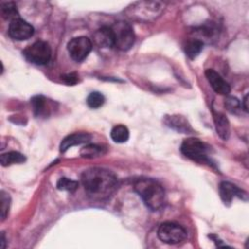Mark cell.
I'll use <instances>...</instances> for the list:
<instances>
[{
	"label": "cell",
	"mask_w": 249,
	"mask_h": 249,
	"mask_svg": "<svg viewBox=\"0 0 249 249\" xmlns=\"http://www.w3.org/2000/svg\"><path fill=\"white\" fill-rule=\"evenodd\" d=\"M82 184L88 195L102 199L110 196L117 188L118 180L110 170L92 167L85 170L81 177Z\"/></svg>",
	"instance_id": "1"
},
{
	"label": "cell",
	"mask_w": 249,
	"mask_h": 249,
	"mask_svg": "<svg viewBox=\"0 0 249 249\" xmlns=\"http://www.w3.org/2000/svg\"><path fill=\"white\" fill-rule=\"evenodd\" d=\"M134 191L142 198L145 205L157 211L161 208L165 201V192L162 186L154 179L141 178L135 181Z\"/></svg>",
	"instance_id": "2"
},
{
	"label": "cell",
	"mask_w": 249,
	"mask_h": 249,
	"mask_svg": "<svg viewBox=\"0 0 249 249\" xmlns=\"http://www.w3.org/2000/svg\"><path fill=\"white\" fill-rule=\"evenodd\" d=\"M164 4L159 1H138L127 7L125 14L131 19L154 20L162 13Z\"/></svg>",
	"instance_id": "3"
},
{
	"label": "cell",
	"mask_w": 249,
	"mask_h": 249,
	"mask_svg": "<svg viewBox=\"0 0 249 249\" xmlns=\"http://www.w3.org/2000/svg\"><path fill=\"white\" fill-rule=\"evenodd\" d=\"M209 147L197 138H187L181 145V152L187 158L201 163L213 164L208 157Z\"/></svg>",
	"instance_id": "4"
},
{
	"label": "cell",
	"mask_w": 249,
	"mask_h": 249,
	"mask_svg": "<svg viewBox=\"0 0 249 249\" xmlns=\"http://www.w3.org/2000/svg\"><path fill=\"white\" fill-rule=\"evenodd\" d=\"M110 27L114 34V47L121 51L129 50L135 40V35L131 25L125 21L120 20Z\"/></svg>",
	"instance_id": "5"
},
{
	"label": "cell",
	"mask_w": 249,
	"mask_h": 249,
	"mask_svg": "<svg viewBox=\"0 0 249 249\" xmlns=\"http://www.w3.org/2000/svg\"><path fill=\"white\" fill-rule=\"evenodd\" d=\"M158 237L164 243L178 244L187 238V231L179 224L164 222L158 229Z\"/></svg>",
	"instance_id": "6"
},
{
	"label": "cell",
	"mask_w": 249,
	"mask_h": 249,
	"mask_svg": "<svg viewBox=\"0 0 249 249\" xmlns=\"http://www.w3.org/2000/svg\"><path fill=\"white\" fill-rule=\"evenodd\" d=\"M23 54L28 61L37 65H44L50 61L52 50L47 42L36 41L23 51Z\"/></svg>",
	"instance_id": "7"
},
{
	"label": "cell",
	"mask_w": 249,
	"mask_h": 249,
	"mask_svg": "<svg viewBox=\"0 0 249 249\" xmlns=\"http://www.w3.org/2000/svg\"><path fill=\"white\" fill-rule=\"evenodd\" d=\"M92 49V43L89 38L86 36H79L72 38L67 44V51L75 61H82L90 53Z\"/></svg>",
	"instance_id": "8"
},
{
	"label": "cell",
	"mask_w": 249,
	"mask_h": 249,
	"mask_svg": "<svg viewBox=\"0 0 249 249\" xmlns=\"http://www.w3.org/2000/svg\"><path fill=\"white\" fill-rule=\"evenodd\" d=\"M8 33L14 40L23 41L32 37L34 34V28L29 22L19 18L10 22Z\"/></svg>",
	"instance_id": "9"
},
{
	"label": "cell",
	"mask_w": 249,
	"mask_h": 249,
	"mask_svg": "<svg viewBox=\"0 0 249 249\" xmlns=\"http://www.w3.org/2000/svg\"><path fill=\"white\" fill-rule=\"evenodd\" d=\"M219 192L220 196L225 204H230L234 196L244 200L247 199V194L230 182H222L219 187Z\"/></svg>",
	"instance_id": "10"
},
{
	"label": "cell",
	"mask_w": 249,
	"mask_h": 249,
	"mask_svg": "<svg viewBox=\"0 0 249 249\" xmlns=\"http://www.w3.org/2000/svg\"><path fill=\"white\" fill-rule=\"evenodd\" d=\"M205 76L215 92L222 95H228L230 93V85L215 70L207 69L205 71Z\"/></svg>",
	"instance_id": "11"
},
{
	"label": "cell",
	"mask_w": 249,
	"mask_h": 249,
	"mask_svg": "<svg viewBox=\"0 0 249 249\" xmlns=\"http://www.w3.org/2000/svg\"><path fill=\"white\" fill-rule=\"evenodd\" d=\"M93 41L99 48L114 47V34L111 27L102 26L97 29L93 34Z\"/></svg>",
	"instance_id": "12"
},
{
	"label": "cell",
	"mask_w": 249,
	"mask_h": 249,
	"mask_svg": "<svg viewBox=\"0 0 249 249\" xmlns=\"http://www.w3.org/2000/svg\"><path fill=\"white\" fill-rule=\"evenodd\" d=\"M164 123L172 129H175L182 133H192L194 131L189 122L183 116L180 115L166 116Z\"/></svg>",
	"instance_id": "13"
},
{
	"label": "cell",
	"mask_w": 249,
	"mask_h": 249,
	"mask_svg": "<svg viewBox=\"0 0 249 249\" xmlns=\"http://www.w3.org/2000/svg\"><path fill=\"white\" fill-rule=\"evenodd\" d=\"M91 139V135L87 132H76L67 135L60 143V152H65L69 148L87 143Z\"/></svg>",
	"instance_id": "14"
},
{
	"label": "cell",
	"mask_w": 249,
	"mask_h": 249,
	"mask_svg": "<svg viewBox=\"0 0 249 249\" xmlns=\"http://www.w3.org/2000/svg\"><path fill=\"white\" fill-rule=\"evenodd\" d=\"M218 31V27L214 22H207L195 29L194 33L197 35V38L195 39L199 40L202 43L210 42L211 40H215Z\"/></svg>",
	"instance_id": "15"
},
{
	"label": "cell",
	"mask_w": 249,
	"mask_h": 249,
	"mask_svg": "<svg viewBox=\"0 0 249 249\" xmlns=\"http://www.w3.org/2000/svg\"><path fill=\"white\" fill-rule=\"evenodd\" d=\"M213 120L215 124V128L218 133V135L224 139L227 140L230 136V123L226 116L222 113H215L213 114Z\"/></svg>",
	"instance_id": "16"
},
{
	"label": "cell",
	"mask_w": 249,
	"mask_h": 249,
	"mask_svg": "<svg viewBox=\"0 0 249 249\" xmlns=\"http://www.w3.org/2000/svg\"><path fill=\"white\" fill-rule=\"evenodd\" d=\"M111 138L116 143H124L129 138L128 128L124 124H117L111 130Z\"/></svg>",
	"instance_id": "17"
},
{
	"label": "cell",
	"mask_w": 249,
	"mask_h": 249,
	"mask_svg": "<svg viewBox=\"0 0 249 249\" xmlns=\"http://www.w3.org/2000/svg\"><path fill=\"white\" fill-rule=\"evenodd\" d=\"M25 157L24 155L16 152V151H12V152H8L5 154H2L0 157V162L3 166H8L14 163H21L23 161H25Z\"/></svg>",
	"instance_id": "18"
},
{
	"label": "cell",
	"mask_w": 249,
	"mask_h": 249,
	"mask_svg": "<svg viewBox=\"0 0 249 249\" xmlns=\"http://www.w3.org/2000/svg\"><path fill=\"white\" fill-rule=\"evenodd\" d=\"M105 149L102 146L96 145V144H89L86 145L85 147H83L80 151V155L83 158H88V159H91V158H96V157H100L103 154H105Z\"/></svg>",
	"instance_id": "19"
},
{
	"label": "cell",
	"mask_w": 249,
	"mask_h": 249,
	"mask_svg": "<svg viewBox=\"0 0 249 249\" xmlns=\"http://www.w3.org/2000/svg\"><path fill=\"white\" fill-rule=\"evenodd\" d=\"M202 49H203V43L200 42L199 40L193 39L186 44L185 53L188 57H190L191 59H194L200 53Z\"/></svg>",
	"instance_id": "20"
},
{
	"label": "cell",
	"mask_w": 249,
	"mask_h": 249,
	"mask_svg": "<svg viewBox=\"0 0 249 249\" xmlns=\"http://www.w3.org/2000/svg\"><path fill=\"white\" fill-rule=\"evenodd\" d=\"M1 14L6 19H17L19 18L18 12L17 10V6L14 2H5L1 4Z\"/></svg>",
	"instance_id": "21"
},
{
	"label": "cell",
	"mask_w": 249,
	"mask_h": 249,
	"mask_svg": "<svg viewBox=\"0 0 249 249\" xmlns=\"http://www.w3.org/2000/svg\"><path fill=\"white\" fill-rule=\"evenodd\" d=\"M31 104H32L33 111L36 116H43V115L47 114V111H48V109H46L47 100L44 96L36 95V96L32 97Z\"/></svg>",
	"instance_id": "22"
},
{
	"label": "cell",
	"mask_w": 249,
	"mask_h": 249,
	"mask_svg": "<svg viewBox=\"0 0 249 249\" xmlns=\"http://www.w3.org/2000/svg\"><path fill=\"white\" fill-rule=\"evenodd\" d=\"M104 102H105V97L99 91L90 92L87 98V104L89 105V108H92V109L101 107L104 104Z\"/></svg>",
	"instance_id": "23"
},
{
	"label": "cell",
	"mask_w": 249,
	"mask_h": 249,
	"mask_svg": "<svg viewBox=\"0 0 249 249\" xmlns=\"http://www.w3.org/2000/svg\"><path fill=\"white\" fill-rule=\"evenodd\" d=\"M79 183L75 180L66 178V177H62L60 178L57 183H56V188L60 191H66V192H75L78 189Z\"/></svg>",
	"instance_id": "24"
},
{
	"label": "cell",
	"mask_w": 249,
	"mask_h": 249,
	"mask_svg": "<svg viewBox=\"0 0 249 249\" xmlns=\"http://www.w3.org/2000/svg\"><path fill=\"white\" fill-rule=\"evenodd\" d=\"M0 201H1V219L2 221L6 219L9 213L10 209V203H11V198L8 193L1 191L0 193Z\"/></svg>",
	"instance_id": "25"
},
{
	"label": "cell",
	"mask_w": 249,
	"mask_h": 249,
	"mask_svg": "<svg viewBox=\"0 0 249 249\" xmlns=\"http://www.w3.org/2000/svg\"><path fill=\"white\" fill-rule=\"evenodd\" d=\"M225 106L227 110L232 114H237L241 110V104L235 97L230 96L225 100Z\"/></svg>",
	"instance_id": "26"
},
{
	"label": "cell",
	"mask_w": 249,
	"mask_h": 249,
	"mask_svg": "<svg viewBox=\"0 0 249 249\" xmlns=\"http://www.w3.org/2000/svg\"><path fill=\"white\" fill-rule=\"evenodd\" d=\"M61 79L67 84V85H75L78 82V76L74 73L65 74L61 76Z\"/></svg>",
	"instance_id": "27"
},
{
	"label": "cell",
	"mask_w": 249,
	"mask_h": 249,
	"mask_svg": "<svg viewBox=\"0 0 249 249\" xmlns=\"http://www.w3.org/2000/svg\"><path fill=\"white\" fill-rule=\"evenodd\" d=\"M247 103H248V94H246L244 96L243 100H242V106H243V109H244L245 112H248V105H247Z\"/></svg>",
	"instance_id": "28"
},
{
	"label": "cell",
	"mask_w": 249,
	"mask_h": 249,
	"mask_svg": "<svg viewBox=\"0 0 249 249\" xmlns=\"http://www.w3.org/2000/svg\"><path fill=\"white\" fill-rule=\"evenodd\" d=\"M5 242H6L5 235H4V233L2 232V233H1V242H0V246H1V248H5Z\"/></svg>",
	"instance_id": "29"
}]
</instances>
